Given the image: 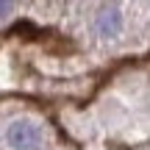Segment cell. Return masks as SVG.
I'll return each instance as SVG.
<instances>
[{
  "label": "cell",
  "instance_id": "obj_2",
  "mask_svg": "<svg viewBox=\"0 0 150 150\" xmlns=\"http://www.w3.org/2000/svg\"><path fill=\"white\" fill-rule=\"evenodd\" d=\"M97 31H100V36H117L120 28H122V14H120L117 6H103L100 11H97Z\"/></svg>",
  "mask_w": 150,
  "mask_h": 150
},
{
  "label": "cell",
  "instance_id": "obj_1",
  "mask_svg": "<svg viewBox=\"0 0 150 150\" xmlns=\"http://www.w3.org/2000/svg\"><path fill=\"white\" fill-rule=\"evenodd\" d=\"M8 145L14 150H36L42 145V131L39 125H33L31 120H17L8 125Z\"/></svg>",
  "mask_w": 150,
  "mask_h": 150
},
{
  "label": "cell",
  "instance_id": "obj_3",
  "mask_svg": "<svg viewBox=\"0 0 150 150\" xmlns=\"http://www.w3.org/2000/svg\"><path fill=\"white\" fill-rule=\"evenodd\" d=\"M8 14H11V0H0V20H6Z\"/></svg>",
  "mask_w": 150,
  "mask_h": 150
}]
</instances>
